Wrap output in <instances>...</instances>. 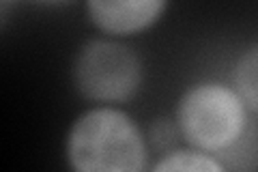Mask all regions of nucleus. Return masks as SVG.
Listing matches in <instances>:
<instances>
[{
  "label": "nucleus",
  "instance_id": "obj_8",
  "mask_svg": "<svg viewBox=\"0 0 258 172\" xmlns=\"http://www.w3.org/2000/svg\"><path fill=\"white\" fill-rule=\"evenodd\" d=\"M179 136V129H176V123L168 121V119H159L151 125V134H149V142L155 146L161 153L174 149V138Z\"/></svg>",
  "mask_w": 258,
  "mask_h": 172
},
{
  "label": "nucleus",
  "instance_id": "obj_5",
  "mask_svg": "<svg viewBox=\"0 0 258 172\" xmlns=\"http://www.w3.org/2000/svg\"><path fill=\"white\" fill-rule=\"evenodd\" d=\"M153 170L157 172H220L224 170L222 161L211 153H205L194 146H183V149H170L159 155V159L153 163Z\"/></svg>",
  "mask_w": 258,
  "mask_h": 172
},
{
  "label": "nucleus",
  "instance_id": "obj_3",
  "mask_svg": "<svg viewBox=\"0 0 258 172\" xmlns=\"http://www.w3.org/2000/svg\"><path fill=\"white\" fill-rule=\"evenodd\" d=\"M71 80L76 91L93 103H125L142 88L144 65L120 41L93 39L78 50L71 65Z\"/></svg>",
  "mask_w": 258,
  "mask_h": 172
},
{
  "label": "nucleus",
  "instance_id": "obj_9",
  "mask_svg": "<svg viewBox=\"0 0 258 172\" xmlns=\"http://www.w3.org/2000/svg\"><path fill=\"white\" fill-rule=\"evenodd\" d=\"M13 3V0H0V7H3V13L7 11V7H9ZM26 3L30 5H37V7H62L71 3V0H26Z\"/></svg>",
  "mask_w": 258,
  "mask_h": 172
},
{
  "label": "nucleus",
  "instance_id": "obj_1",
  "mask_svg": "<svg viewBox=\"0 0 258 172\" xmlns=\"http://www.w3.org/2000/svg\"><path fill=\"white\" fill-rule=\"evenodd\" d=\"M64 157L78 172H140L149 166V140L127 112L97 105L69 127Z\"/></svg>",
  "mask_w": 258,
  "mask_h": 172
},
{
  "label": "nucleus",
  "instance_id": "obj_7",
  "mask_svg": "<svg viewBox=\"0 0 258 172\" xmlns=\"http://www.w3.org/2000/svg\"><path fill=\"white\" fill-rule=\"evenodd\" d=\"M224 170H252L258 168V129L254 125L230 146L228 151L217 155Z\"/></svg>",
  "mask_w": 258,
  "mask_h": 172
},
{
  "label": "nucleus",
  "instance_id": "obj_6",
  "mask_svg": "<svg viewBox=\"0 0 258 172\" xmlns=\"http://www.w3.org/2000/svg\"><path fill=\"white\" fill-rule=\"evenodd\" d=\"M232 86L237 88L249 112L258 114V45L239 56L232 73Z\"/></svg>",
  "mask_w": 258,
  "mask_h": 172
},
{
  "label": "nucleus",
  "instance_id": "obj_2",
  "mask_svg": "<svg viewBox=\"0 0 258 172\" xmlns=\"http://www.w3.org/2000/svg\"><path fill=\"white\" fill-rule=\"evenodd\" d=\"M174 123L185 144L211 155L228 151L247 132L249 108L235 86L222 82H198L181 95Z\"/></svg>",
  "mask_w": 258,
  "mask_h": 172
},
{
  "label": "nucleus",
  "instance_id": "obj_4",
  "mask_svg": "<svg viewBox=\"0 0 258 172\" xmlns=\"http://www.w3.org/2000/svg\"><path fill=\"white\" fill-rule=\"evenodd\" d=\"M168 0H86L95 28L110 37H129L149 30L161 20Z\"/></svg>",
  "mask_w": 258,
  "mask_h": 172
}]
</instances>
